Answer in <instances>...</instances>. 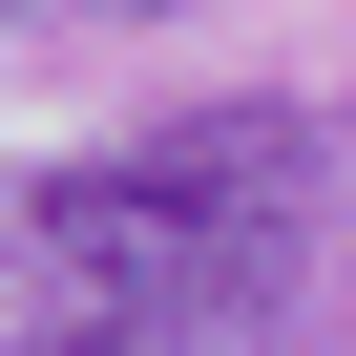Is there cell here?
Listing matches in <instances>:
<instances>
[{
	"instance_id": "3957f363",
	"label": "cell",
	"mask_w": 356,
	"mask_h": 356,
	"mask_svg": "<svg viewBox=\"0 0 356 356\" xmlns=\"http://www.w3.org/2000/svg\"><path fill=\"white\" fill-rule=\"evenodd\" d=\"M0 22H22V0H0Z\"/></svg>"
},
{
	"instance_id": "7a4b0ae2",
	"label": "cell",
	"mask_w": 356,
	"mask_h": 356,
	"mask_svg": "<svg viewBox=\"0 0 356 356\" xmlns=\"http://www.w3.org/2000/svg\"><path fill=\"white\" fill-rule=\"evenodd\" d=\"M84 22H147V0H84Z\"/></svg>"
},
{
	"instance_id": "6da1fadb",
	"label": "cell",
	"mask_w": 356,
	"mask_h": 356,
	"mask_svg": "<svg viewBox=\"0 0 356 356\" xmlns=\"http://www.w3.org/2000/svg\"><path fill=\"white\" fill-rule=\"evenodd\" d=\"M356 314V126L168 105L147 147L0 168V356H314Z\"/></svg>"
}]
</instances>
